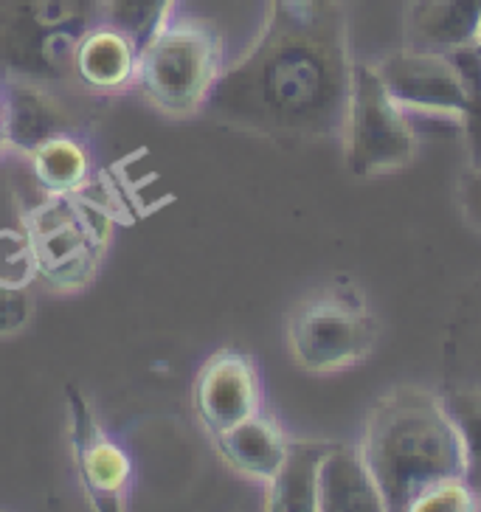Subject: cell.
<instances>
[{"label":"cell","instance_id":"obj_1","mask_svg":"<svg viewBox=\"0 0 481 512\" xmlns=\"http://www.w3.org/2000/svg\"><path fill=\"white\" fill-rule=\"evenodd\" d=\"M355 57L341 0H271L265 29L226 65L209 113L276 141L341 138Z\"/></svg>","mask_w":481,"mask_h":512},{"label":"cell","instance_id":"obj_5","mask_svg":"<svg viewBox=\"0 0 481 512\" xmlns=\"http://www.w3.org/2000/svg\"><path fill=\"white\" fill-rule=\"evenodd\" d=\"M37 279L54 293H76L93 282L113 240V211L82 195H46L40 206L23 214Z\"/></svg>","mask_w":481,"mask_h":512},{"label":"cell","instance_id":"obj_20","mask_svg":"<svg viewBox=\"0 0 481 512\" xmlns=\"http://www.w3.org/2000/svg\"><path fill=\"white\" fill-rule=\"evenodd\" d=\"M169 0H99V20L133 34L138 43L152 31Z\"/></svg>","mask_w":481,"mask_h":512},{"label":"cell","instance_id":"obj_3","mask_svg":"<svg viewBox=\"0 0 481 512\" xmlns=\"http://www.w3.org/2000/svg\"><path fill=\"white\" fill-rule=\"evenodd\" d=\"M223 34L203 17L169 0L152 31L138 43L136 88L166 119H195L226 74Z\"/></svg>","mask_w":481,"mask_h":512},{"label":"cell","instance_id":"obj_19","mask_svg":"<svg viewBox=\"0 0 481 512\" xmlns=\"http://www.w3.org/2000/svg\"><path fill=\"white\" fill-rule=\"evenodd\" d=\"M37 279V259L26 231H0V285L29 287Z\"/></svg>","mask_w":481,"mask_h":512},{"label":"cell","instance_id":"obj_12","mask_svg":"<svg viewBox=\"0 0 481 512\" xmlns=\"http://www.w3.org/2000/svg\"><path fill=\"white\" fill-rule=\"evenodd\" d=\"M318 512H386L358 445H332L318 473Z\"/></svg>","mask_w":481,"mask_h":512},{"label":"cell","instance_id":"obj_2","mask_svg":"<svg viewBox=\"0 0 481 512\" xmlns=\"http://www.w3.org/2000/svg\"><path fill=\"white\" fill-rule=\"evenodd\" d=\"M386 512H408L434 484L465 479L462 431L442 394L397 386L377 400L358 442Z\"/></svg>","mask_w":481,"mask_h":512},{"label":"cell","instance_id":"obj_21","mask_svg":"<svg viewBox=\"0 0 481 512\" xmlns=\"http://www.w3.org/2000/svg\"><path fill=\"white\" fill-rule=\"evenodd\" d=\"M479 501L473 496L470 484L465 479H451V482L434 484L425 490L408 512H476Z\"/></svg>","mask_w":481,"mask_h":512},{"label":"cell","instance_id":"obj_15","mask_svg":"<svg viewBox=\"0 0 481 512\" xmlns=\"http://www.w3.org/2000/svg\"><path fill=\"white\" fill-rule=\"evenodd\" d=\"M330 442L290 439L282 467L265 484V510L318 512V473Z\"/></svg>","mask_w":481,"mask_h":512},{"label":"cell","instance_id":"obj_18","mask_svg":"<svg viewBox=\"0 0 481 512\" xmlns=\"http://www.w3.org/2000/svg\"><path fill=\"white\" fill-rule=\"evenodd\" d=\"M445 406L462 431L467 453L465 482L470 484L473 496L481 510V392L479 389H459V386H442L439 389Z\"/></svg>","mask_w":481,"mask_h":512},{"label":"cell","instance_id":"obj_13","mask_svg":"<svg viewBox=\"0 0 481 512\" xmlns=\"http://www.w3.org/2000/svg\"><path fill=\"white\" fill-rule=\"evenodd\" d=\"M442 386L481 392V273L453 304L442 338Z\"/></svg>","mask_w":481,"mask_h":512},{"label":"cell","instance_id":"obj_11","mask_svg":"<svg viewBox=\"0 0 481 512\" xmlns=\"http://www.w3.org/2000/svg\"><path fill=\"white\" fill-rule=\"evenodd\" d=\"M214 448L231 473L265 487L285 462L290 437L279 425V420L262 408L254 417L237 422L234 428L217 434Z\"/></svg>","mask_w":481,"mask_h":512},{"label":"cell","instance_id":"obj_23","mask_svg":"<svg viewBox=\"0 0 481 512\" xmlns=\"http://www.w3.org/2000/svg\"><path fill=\"white\" fill-rule=\"evenodd\" d=\"M459 211L467 226H473L481 234V164H470L459 178Z\"/></svg>","mask_w":481,"mask_h":512},{"label":"cell","instance_id":"obj_16","mask_svg":"<svg viewBox=\"0 0 481 512\" xmlns=\"http://www.w3.org/2000/svg\"><path fill=\"white\" fill-rule=\"evenodd\" d=\"M34 181L46 195H82L91 189L93 155L82 138L54 133L26 152Z\"/></svg>","mask_w":481,"mask_h":512},{"label":"cell","instance_id":"obj_9","mask_svg":"<svg viewBox=\"0 0 481 512\" xmlns=\"http://www.w3.org/2000/svg\"><path fill=\"white\" fill-rule=\"evenodd\" d=\"M192 406L211 439L265 408L262 375L251 355L220 349L200 366L192 386Z\"/></svg>","mask_w":481,"mask_h":512},{"label":"cell","instance_id":"obj_7","mask_svg":"<svg viewBox=\"0 0 481 512\" xmlns=\"http://www.w3.org/2000/svg\"><path fill=\"white\" fill-rule=\"evenodd\" d=\"M479 60V46L456 51L406 46L386 54L375 65V71L391 99L408 116L451 119L462 124L473 105V82Z\"/></svg>","mask_w":481,"mask_h":512},{"label":"cell","instance_id":"obj_14","mask_svg":"<svg viewBox=\"0 0 481 512\" xmlns=\"http://www.w3.org/2000/svg\"><path fill=\"white\" fill-rule=\"evenodd\" d=\"M481 0H414L408 12V46L456 51L476 46Z\"/></svg>","mask_w":481,"mask_h":512},{"label":"cell","instance_id":"obj_25","mask_svg":"<svg viewBox=\"0 0 481 512\" xmlns=\"http://www.w3.org/2000/svg\"><path fill=\"white\" fill-rule=\"evenodd\" d=\"M476 46H479V48H481V31H479V43H476Z\"/></svg>","mask_w":481,"mask_h":512},{"label":"cell","instance_id":"obj_17","mask_svg":"<svg viewBox=\"0 0 481 512\" xmlns=\"http://www.w3.org/2000/svg\"><path fill=\"white\" fill-rule=\"evenodd\" d=\"M6 91V113H3V127H0V141L6 150H20L23 155L34 150L43 138L62 133L54 124V110L46 93L34 88L29 82H15Z\"/></svg>","mask_w":481,"mask_h":512},{"label":"cell","instance_id":"obj_4","mask_svg":"<svg viewBox=\"0 0 481 512\" xmlns=\"http://www.w3.org/2000/svg\"><path fill=\"white\" fill-rule=\"evenodd\" d=\"M383 324L352 279H332L304 296L287 318V349L310 375H335L366 361Z\"/></svg>","mask_w":481,"mask_h":512},{"label":"cell","instance_id":"obj_6","mask_svg":"<svg viewBox=\"0 0 481 512\" xmlns=\"http://www.w3.org/2000/svg\"><path fill=\"white\" fill-rule=\"evenodd\" d=\"M346 169L358 178H383L406 169L417 158V130L403 107L391 99L375 65L355 62L344 130Z\"/></svg>","mask_w":481,"mask_h":512},{"label":"cell","instance_id":"obj_8","mask_svg":"<svg viewBox=\"0 0 481 512\" xmlns=\"http://www.w3.org/2000/svg\"><path fill=\"white\" fill-rule=\"evenodd\" d=\"M65 403H68L71 453H74L82 493L96 510H127L136 484L133 456L116 434H110V428L99 420V414L76 386H65Z\"/></svg>","mask_w":481,"mask_h":512},{"label":"cell","instance_id":"obj_22","mask_svg":"<svg viewBox=\"0 0 481 512\" xmlns=\"http://www.w3.org/2000/svg\"><path fill=\"white\" fill-rule=\"evenodd\" d=\"M34 304L29 299V287L0 285V335L20 332L29 324Z\"/></svg>","mask_w":481,"mask_h":512},{"label":"cell","instance_id":"obj_24","mask_svg":"<svg viewBox=\"0 0 481 512\" xmlns=\"http://www.w3.org/2000/svg\"><path fill=\"white\" fill-rule=\"evenodd\" d=\"M3 113H6V91L0 88V127H3ZM3 150H6V147H3V141H0V152Z\"/></svg>","mask_w":481,"mask_h":512},{"label":"cell","instance_id":"obj_10","mask_svg":"<svg viewBox=\"0 0 481 512\" xmlns=\"http://www.w3.org/2000/svg\"><path fill=\"white\" fill-rule=\"evenodd\" d=\"M138 60V40L119 26L96 20L79 34L71 71L93 93H119L133 88Z\"/></svg>","mask_w":481,"mask_h":512}]
</instances>
